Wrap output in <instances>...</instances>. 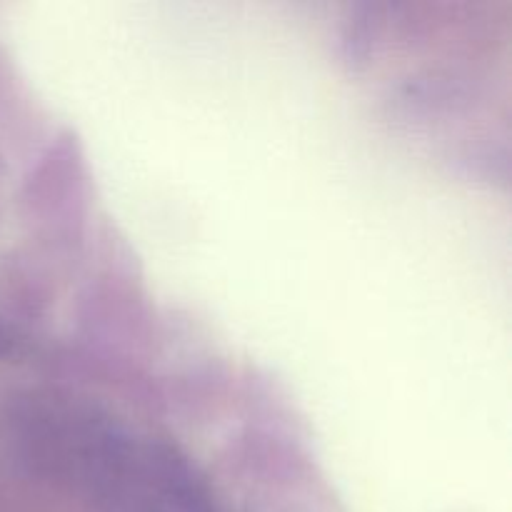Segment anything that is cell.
<instances>
[{
	"label": "cell",
	"mask_w": 512,
	"mask_h": 512,
	"mask_svg": "<svg viewBox=\"0 0 512 512\" xmlns=\"http://www.w3.org/2000/svg\"><path fill=\"white\" fill-rule=\"evenodd\" d=\"M15 350V338L0 325V355H10Z\"/></svg>",
	"instance_id": "1"
}]
</instances>
